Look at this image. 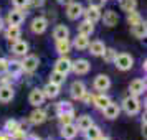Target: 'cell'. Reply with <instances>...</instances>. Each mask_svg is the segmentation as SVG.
I'll list each match as a JSON object with an SVG mask.
<instances>
[{
	"mask_svg": "<svg viewBox=\"0 0 147 140\" xmlns=\"http://www.w3.org/2000/svg\"><path fill=\"white\" fill-rule=\"evenodd\" d=\"M122 109H124V112L127 114V115H137L140 111V100L137 99V96H127V97H124V100H122Z\"/></svg>",
	"mask_w": 147,
	"mask_h": 140,
	"instance_id": "1",
	"label": "cell"
},
{
	"mask_svg": "<svg viewBox=\"0 0 147 140\" xmlns=\"http://www.w3.org/2000/svg\"><path fill=\"white\" fill-rule=\"evenodd\" d=\"M113 63L116 64V68L119 71H129L134 66V58L129 53H119V54H116Z\"/></svg>",
	"mask_w": 147,
	"mask_h": 140,
	"instance_id": "2",
	"label": "cell"
},
{
	"mask_svg": "<svg viewBox=\"0 0 147 140\" xmlns=\"http://www.w3.org/2000/svg\"><path fill=\"white\" fill-rule=\"evenodd\" d=\"M40 66V60H38V56H35V54H25V58L22 61V69L28 74H33L36 69Z\"/></svg>",
	"mask_w": 147,
	"mask_h": 140,
	"instance_id": "3",
	"label": "cell"
},
{
	"mask_svg": "<svg viewBox=\"0 0 147 140\" xmlns=\"http://www.w3.org/2000/svg\"><path fill=\"white\" fill-rule=\"evenodd\" d=\"M25 15L20 8H13V10H10L7 15V25L8 27H20L23 20H25Z\"/></svg>",
	"mask_w": 147,
	"mask_h": 140,
	"instance_id": "4",
	"label": "cell"
},
{
	"mask_svg": "<svg viewBox=\"0 0 147 140\" xmlns=\"http://www.w3.org/2000/svg\"><path fill=\"white\" fill-rule=\"evenodd\" d=\"M71 71L76 76H84L91 71V63L88 60H76L71 63Z\"/></svg>",
	"mask_w": 147,
	"mask_h": 140,
	"instance_id": "5",
	"label": "cell"
},
{
	"mask_svg": "<svg viewBox=\"0 0 147 140\" xmlns=\"http://www.w3.org/2000/svg\"><path fill=\"white\" fill-rule=\"evenodd\" d=\"M83 5H81L80 2H71V3H68L66 5V17H68V20H78L81 15H83Z\"/></svg>",
	"mask_w": 147,
	"mask_h": 140,
	"instance_id": "6",
	"label": "cell"
},
{
	"mask_svg": "<svg viewBox=\"0 0 147 140\" xmlns=\"http://www.w3.org/2000/svg\"><path fill=\"white\" fill-rule=\"evenodd\" d=\"M93 87L96 91H99V92H104V91H107L111 87V78L107 74H98L93 81Z\"/></svg>",
	"mask_w": 147,
	"mask_h": 140,
	"instance_id": "7",
	"label": "cell"
},
{
	"mask_svg": "<svg viewBox=\"0 0 147 140\" xmlns=\"http://www.w3.org/2000/svg\"><path fill=\"white\" fill-rule=\"evenodd\" d=\"M47 28H48V20L45 18V17H36V18H33L32 23H30V30H32L35 35L45 33Z\"/></svg>",
	"mask_w": 147,
	"mask_h": 140,
	"instance_id": "8",
	"label": "cell"
},
{
	"mask_svg": "<svg viewBox=\"0 0 147 140\" xmlns=\"http://www.w3.org/2000/svg\"><path fill=\"white\" fill-rule=\"evenodd\" d=\"M45 94H43V91L41 89H38V87H35V89H32L30 91V96H28V102L32 104L33 107H41L43 104H45Z\"/></svg>",
	"mask_w": 147,
	"mask_h": 140,
	"instance_id": "9",
	"label": "cell"
},
{
	"mask_svg": "<svg viewBox=\"0 0 147 140\" xmlns=\"http://www.w3.org/2000/svg\"><path fill=\"white\" fill-rule=\"evenodd\" d=\"M71 63H73V61L63 54V56H60V58L56 60V63H55V71L66 76V74L71 71Z\"/></svg>",
	"mask_w": 147,
	"mask_h": 140,
	"instance_id": "10",
	"label": "cell"
},
{
	"mask_svg": "<svg viewBox=\"0 0 147 140\" xmlns=\"http://www.w3.org/2000/svg\"><path fill=\"white\" fill-rule=\"evenodd\" d=\"M119 114H121V106H119V104H116V102H113V100H111L104 109H102V115H104L107 120L117 119V117H119Z\"/></svg>",
	"mask_w": 147,
	"mask_h": 140,
	"instance_id": "11",
	"label": "cell"
},
{
	"mask_svg": "<svg viewBox=\"0 0 147 140\" xmlns=\"http://www.w3.org/2000/svg\"><path fill=\"white\" fill-rule=\"evenodd\" d=\"M69 94H71V97L73 99H83V96L86 94V86H84V82L83 81H74L71 82V86H69Z\"/></svg>",
	"mask_w": 147,
	"mask_h": 140,
	"instance_id": "12",
	"label": "cell"
},
{
	"mask_svg": "<svg viewBox=\"0 0 147 140\" xmlns=\"http://www.w3.org/2000/svg\"><path fill=\"white\" fill-rule=\"evenodd\" d=\"M78 127L74 125L73 122H68V124H61V137L65 140H73L78 135Z\"/></svg>",
	"mask_w": 147,
	"mask_h": 140,
	"instance_id": "13",
	"label": "cell"
},
{
	"mask_svg": "<svg viewBox=\"0 0 147 140\" xmlns=\"http://www.w3.org/2000/svg\"><path fill=\"white\" fill-rule=\"evenodd\" d=\"M15 97V89L10 84H2L0 86V102L2 104H8L12 102Z\"/></svg>",
	"mask_w": 147,
	"mask_h": 140,
	"instance_id": "14",
	"label": "cell"
},
{
	"mask_svg": "<svg viewBox=\"0 0 147 140\" xmlns=\"http://www.w3.org/2000/svg\"><path fill=\"white\" fill-rule=\"evenodd\" d=\"M101 20H102V23L106 27L113 28L119 23V15H117V12H114V10H106L104 15H101Z\"/></svg>",
	"mask_w": 147,
	"mask_h": 140,
	"instance_id": "15",
	"label": "cell"
},
{
	"mask_svg": "<svg viewBox=\"0 0 147 140\" xmlns=\"http://www.w3.org/2000/svg\"><path fill=\"white\" fill-rule=\"evenodd\" d=\"M129 91L132 96H140V94L146 92V81L137 78V79L131 81V84H129Z\"/></svg>",
	"mask_w": 147,
	"mask_h": 140,
	"instance_id": "16",
	"label": "cell"
},
{
	"mask_svg": "<svg viewBox=\"0 0 147 140\" xmlns=\"http://www.w3.org/2000/svg\"><path fill=\"white\" fill-rule=\"evenodd\" d=\"M83 15L86 17V20H88V21H91V23H96V21H99V20H101V8L89 5L86 10H83Z\"/></svg>",
	"mask_w": 147,
	"mask_h": 140,
	"instance_id": "17",
	"label": "cell"
},
{
	"mask_svg": "<svg viewBox=\"0 0 147 140\" xmlns=\"http://www.w3.org/2000/svg\"><path fill=\"white\" fill-rule=\"evenodd\" d=\"M131 33L136 36V38H139V40H144L147 36V25L146 21L142 20L139 23H136V25H131Z\"/></svg>",
	"mask_w": 147,
	"mask_h": 140,
	"instance_id": "18",
	"label": "cell"
},
{
	"mask_svg": "<svg viewBox=\"0 0 147 140\" xmlns=\"http://www.w3.org/2000/svg\"><path fill=\"white\" fill-rule=\"evenodd\" d=\"M88 50H89V53L93 56H102L104 50H106V45H104V41H101V40H94V41H89Z\"/></svg>",
	"mask_w": 147,
	"mask_h": 140,
	"instance_id": "19",
	"label": "cell"
},
{
	"mask_svg": "<svg viewBox=\"0 0 147 140\" xmlns=\"http://www.w3.org/2000/svg\"><path fill=\"white\" fill-rule=\"evenodd\" d=\"M28 120H30L33 125H40V124H43V122L47 120V112H45L43 109H40V107H36L33 112L30 114Z\"/></svg>",
	"mask_w": 147,
	"mask_h": 140,
	"instance_id": "20",
	"label": "cell"
},
{
	"mask_svg": "<svg viewBox=\"0 0 147 140\" xmlns=\"http://www.w3.org/2000/svg\"><path fill=\"white\" fill-rule=\"evenodd\" d=\"M94 124V120L91 115H88V114H83V115H80L78 117V120H76V124L74 125L78 127V130H81V132H84L86 129H89V127Z\"/></svg>",
	"mask_w": 147,
	"mask_h": 140,
	"instance_id": "21",
	"label": "cell"
},
{
	"mask_svg": "<svg viewBox=\"0 0 147 140\" xmlns=\"http://www.w3.org/2000/svg\"><path fill=\"white\" fill-rule=\"evenodd\" d=\"M12 53L17 54V56H25L28 53V43L23 40H17L13 41V45H12Z\"/></svg>",
	"mask_w": 147,
	"mask_h": 140,
	"instance_id": "22",
	"label": "cell"
},
{
	"mask_svg": "<svg viewBox=\"0 0 147 140\" xmlns=\"http://www.w3.org/2000/svg\"><path fill=\"white\" fill-rule=\"evenodd\" d=\"M88 45H89V38L84 36V35H76V38H74L73 43H71V46L76 48L78 51H84V50H88Z\"/></svg>",
	"mask_w": 147,
	"mask_h": 140,
	"instance_id": "23",
	"label": "cell"
},
{
	"mask_svg": "<svg viewBox=\"0 0 147 140\" xmlns=\"http://www.w3.org/2000/svg\"><path fill=\"white\" fill-rule=\"evenodd\" d=\"M53 38H55V41H60V40H66V38H69V28H68L66 25H58V27H55Z\"/></svg>",
	"mask_w": 147,
	"mask_h": 140,
	"instance_id": "24",
	"label": "cell"
},
{
	"mask_svg": "<svg viewBox=\"0 0 147 140\" xmlns=\"http://www.w3.org/2000/svg\"><path fill=\"white\" fill-rule=\"evenodd\" d=\"M41 91H43V94H45L47 99H55V97L60 94V86H58V84H53V82H48Z\"/></svg>",
	"mask_w": 147,
	"mask_h": 140,
	"instance_id": "25",
	"label": "cell"
},
{
	"mask_svg": "<svg viewBox=\"0 0 147 140\" xmlns=\"http://www.w3.org/2000/svg\"><path fill=\"white\" fill-rule=\"evenodd\" d=\"M94 33V23L88 20H83L78 25V35H84V36H91Z\"/></svg>",
	"mask_w": 147,
	"mask_h": 140,
	"instance_id": "26",
	"label": "cell"
},
{
	"mask_svg": "<svg viewBox=\"0 0 147 140\" xmlns=\"http://www.w3.org/2000/svg\"><path fill=\"white\" fill-rule=\"evenodd\" d=\"M20 36H22L20 27H8L5 30V38L8 41H17V40H20Z\"/></svg>",
	"mask_w": 147,
	"mask_h": 140,
	"instance_id": "27",
	"label": "cell"
},
{
	"mask_svg": "<svg viewBox=\"0 0 147 140\" xmlns=\"http://www.w3.org/2000/svg\"><path fill=\"white\" fill-rule=\"evenodd\" d=\"M93 102H94V106L98 107V109H101V111H102V109H104V107L111 102V97H109V96H106L104 92H101V94H98L96 97H93Z\"/></svg>",
	"mask_w": 147,
	"mask_h": 140,
	"instance_id": "28",
	"label": "cell"
},
{
	"mask_svg": "<svg viewBox=\"0 0 147 140\" xmlns=\"http://www.w3.org/2000/svg\"><path fill=\"white\" fill-rule=\"evenodd\" d=\"M71 41H69V38H66V40H60V41H56V53H60L61 56L63 54H66L71 51Z\"/></svg>",
	"mask_w": 147,
	"mask_h": 140,
	"instance_id": "29",
	"label": "cell"
},
{
	"mask_svg": "<svg viewBox=\"0 0 147 140\" xmlns=\"http://www.w3.org/2000/svg\"><path fill=\"white\" fill-rule=\"evenodd\" d=\"M99 135H102V133H101V129L98 125H94V124L89 127V129L84 130V137H86V140H96Z\"/></svg>",
	"mask_w": 147,
	"mask_h": 140,
	"instance_id": "30",
	"label": "cell"
},
{
	"mask_svg": "<svg viewBox=\"0 0 147 140\" xmlns=\"http://www.w3.org/2000/svg\"><path fill=\"white\" fill-rule=\"evenodd\" d=\"M7 71L10 74H13V76H18L20 73H23V69H22V63L20 61H8Z\"/></svg>",
	"mask_w": 147,
	"mask_h": 140,
	"instance_id": "31",
	"label": "cell"
},
{
	"mask_svg": "<svg viewBox=\"0 0 147 140\" xmlns=\"http://www.w3.org/2000/svg\"><path fill=\"white\" fill-rule=\"evenodd\" d=\"M65 81H66V76H65V74H61V73H56V71H53L51 76H50V82L58 84V86H61Z\"/></svg>",
	"mask_w": 147,
	"mask_h": 140,
	"instance_id": "32",
	"label": "cell"
},
{
	"mask_svg": "<svg viewBox=\"0 0 147 140\" xmlns=\"http://www.w3.org/2000/svg\"><path fill=\"white\" fill-rule=\"evenodd\" d=\"M136 0H121V8L126 10V12H132L136 10Z\"/></svg>",
	"mask_w": 147,
	"mask_h": 140,
	"instance_id": "33",
	"label": "cell"
},
{
	"mask_svg": "<svg viewBox=\"0 0 147 140\" xmlns=\"http://www.w3.org/2000/svg\"><path fill=\"white\" fill-rule=\"evenodd\" d=\"M127 21H129V25H136V23L142 21V17L136 10H132V12H129V15H127Z\"/></svg>",
	"mask_w": 147,
	"mask_h": 140,
	"instance_id": "34",
	"label": "cell"
},
{
	"mask_svg": "<svg viewBox=\"0 0 147 140\" xmlns=\"http://www.w3.org/2000/svg\"><path fill=\"white\" fill-rule=\"evenodd\" d=\"M116 50H113V48H106L104 50V53H102V58H104V61H107V63H111V61H114V58H116Z\"/></svg>",
	"mask_w": 147,
	"mask_h": 140,
	"instance_id": "35",
	"label": "cell"
},
{
	"mask_svg": "<svg viewBox=\"0 0 147 140\" xmlns=\"http://www.w3.org/2000/svg\"><path fill=\"white\" fill-rule=\"evenodd\" d=\"M12 5H13L15 8L23 10V8H27L28 5H30V0H12Z\"/></svg>",
	"mask_w": 147,
	"mask_h": 140,
	"instance_id": "36",
	"label": "cell"
},
{
	"mask_svg": "<svg viewBox=\"0 0 147 140\" xmlns=\"http://www.w3.org/2000/svg\"><path fill=\"white\" fill-rule=\"evenodd\" d=\"M5 129L8 132H17L18 130V122L17 120H7L5 122Z\"/></svg>",
	"mask_w": 147,
	"mask_h": 140,
	"instance_id": "37",
	"label": "cell"
},
{
	"mask_svg": "<svg viewBox=\"0 0 147 140\" xmlns=\"http://www.w3.org/2000/svg\"><path fill=\"white\" fill-rule=\"evenodd\" d=\"M7 66H8V60H5V58H0V74L7 73Z\"/></svg>",
	"mask_w": 147,
	"mask_h": 140,
	"instance_id": "38",
	"label": "cell"
},
{
	"mask_svg": "<svg viewBox=\"0 0 147 140\" xmlns=\"http://www.w3.org/2000/svg\"><path fill=\"white\" fill-rule=\"evenodd\" d=\"M106 2H107V0H89V5L101 8V7H104V3H106Z\"/></svg>",
	"mask_w": 147,
	"mask_h": 140,
	"instance_id": "39",
	"label": "cell"
},
{
	"mask_svg": "<svg viewBox=\"0 0 147 140\" xmlns=\"http://www.w3.org/2000/svg\"><path fill=\"white\" fill-rule=\"evenodd\" d=\"M45 3V0H30V5H33V7H41Z\"/></svg>",
	"mask_w": 147,
	"mask_h": 140,
	"instance_id": "40",
	"label": "cell"
},
{
	"mask_svg": "<svg viewBox=\"0 0 147 140\" xmlns=\"http://www.w3.org/2000/svg\"><path fill=\"white\" fill-rule=\"evenodd\" d=\"M56 2H58L60 5H68V3H71L73 0H56Z\"/></svg>",
	"mask_w": 147,
	"mask_h": 140,
	"instance_id": "41",
	"label": "cell"
},
{
	"mask_svg": "<svg viewBox=\"0 0 147 140\" xmlns=\"http://www.w3.org/2000/svg\"><path fill=\"white\" fill-rule=\"evenodd\" d=\"M96 140H111V139H109V137H104V135H99Z\"/></svg>",
	"mask_w": 147,
	"mask_h": 140,
	"instance_id": "42",
	"label": "cell"
},
{
	"mask_svg": "<svg viewBox=\"0 0 147 140\" xmlns=\"http://www.w3.org/2000/svg\"><path fill=\"white\" fill-rule=\"evenodd\" d=\"M2 30H3V20L0 18V31H2Z\"/></svg>",
	"mask_w": 147,
	"mask_h": 140,
	"instance_id": "43",
	"label": "cell"
}]
</instances>
